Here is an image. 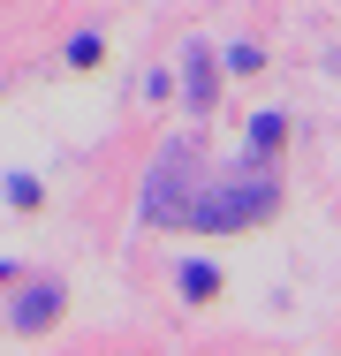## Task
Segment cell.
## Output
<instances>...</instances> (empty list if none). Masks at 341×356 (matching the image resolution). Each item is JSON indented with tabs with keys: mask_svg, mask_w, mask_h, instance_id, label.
Wrapping results in <instances>:
<instances>
[{
	"mask_svg": "<svg viewBox=\"0 0 341 356\" xmlns=\"http://www.w3.org/2000/svg\"><path fill=\"white\" fill-rule=\"evenodd\" d=\"M258 213H273V182H228V190H212V197H190V227H251Z\"/></svg>",
	"mask_w": 341,
	"mask_h": 356,
	"instance_id": "cell-1",
	"label": "cell"
},
{
	"mask_svg": "<svg viewBox=\"0 0 341 356\" xmlns=\"http://www.w3.org/2000/svg\"><path fill=\"white\" fill-rule=\"evenodd\" d=\"M61 318V288L46 281V288H23L15 296V311H8V326H23V334H38V326H54Z\"/></svg>",
	"mask_w": 341,
	"mask_h": 356,
	"instance_id": "cell-2",
	"label": "cell"
},
{
	"mask_svg": "<svg viewBox=\"0 0 341 356\" xmlns=\"http://www.w3.org/2000/svg\"><path fill=\"white\" fill-rule=\"evenodd\" d=\"M280 137H288V122H280V114H258V122H251V152H273Z\"/></svg>",
	"mask_w": 341,
	"mask_h": 356,
	"instance_id": "cell-3",
	"label": "cell"
},
{
	"mask_svg": "<svg viewBox=\"0 0 341 356\" xmlns=\"http://www.w3.org/2000/svg\"><path fill=\"white\" fill-rule=\"evenodd\" d=\"M182 288H190V296H212V288H220V273H212V266H190V273H182Z\"/></svg>",
	"mask_w": 341,
	"mask_h": 356,
	"instance_id": "cell-4",
	"label": "cell"
}]
</instances>
